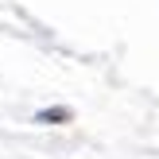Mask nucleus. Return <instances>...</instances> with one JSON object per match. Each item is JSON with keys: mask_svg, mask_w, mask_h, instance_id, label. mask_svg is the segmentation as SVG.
Masks as SVG:
<instances>
[{"mask_svg": "<svg viewBox=\"0 0 159 159\" xmlns=\"http://www.w3.org/2000/svg\"><path fill=\"white\" fill-rule=\"evenodd\" d=\"M66 120H74V109H66V105L39 109V113H35V124H66Z\"/></svg>", "mask_w": 159, "mask_h": 159, "instance_id": "1", "label": "nucleus"}]
</instances>
